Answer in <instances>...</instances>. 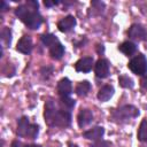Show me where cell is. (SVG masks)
Wrapping results in <instances>:
<instances>
[{"label": "cell", "instance_id": "8fae6325", "mask_svg": "<svg viewBox=\"0 0 147 147\" xmlns=\"http://www.w3.org/2000/svg\"><path fill=\"white\" fill-rule=\"evenodd\" d=\"M105 134V129L102 126H94L87 131H84L83 132V137L87 140H94V141H98L100 140Z\"/></svg>", "mask_w": 147, "mask_h": 147}, {"label": "cell", "instance_id": "6da1fadb", "mask_svg": "<svg viewBox=\"0 0 147 147\" xmlns=\"http://www.w3.org/2000/svg\"><path fill=\"white\" fill-rule=\"evenodd\" d=\"M44 117H45V122L49 126L67 127L71 124L70 111L63 108H60L53 100H48L45 103Z\"/></svg>", "mask_w": 147, "mask_h": 147}, {"label": "cell", "instance_id": "ba28073f", "mask_svg": "<svg viewBox=\"0 0 147 147\" xmlns=\"http://www.w3.org/2000/svg\"><path fill=\"white\" fill-rule=\"evenodd\" d=\"M93 67V57L91 56H85L79 59L75 63V69L78 72H90Z\"/></svg>", "mask_w": 147, "mask_h": 147}, {"label": "cell", "instance_id": "7a4b0ae2", "mask_svg": "<svg viewBox=\"0 0 147 147\" xmlns=\"http://www.w3.org/2000/svg\"><path fill=\"white\" fill-rule=\"evenodd\" d=\"M38 6L37 1L30 0L15 9V15L31 30L39 29L42 24V16L38 11Z\"/></svg>", "mask_w": 147, "mask_h": 147}, {"label": "cell", "instance_id": "7402d4cb", "mask_svg": "<svg viewBox=\"0 0 147 147\" xmlns=\"http://www.w3.org/2000/svg\"><path fill=\"white\" fill-rule=\"evenodd\" d=\"M38 133H39V126L37 124H30L29 130H28V133H26V138L36 139L37 136H38Z\"/></svg>", "mask_w": 147, "mask_h": 147}, {"label": "cell", "instance_id": "d4e9b609", "mask_svg": "<svg viewBox=\"0 0 147 147\" xmlns=\"http://www.w3.org/2000/svg\"><path fill=\"white\" fill-rule=\"evenodd\" d=\"M140 85H141V88H142L145 92H147V75L142 76V78H141V80H140Z\"/></svg>", "mask_w": 147, "mask_h": 147}, {"label": "cell", "instance_id": "f1b7e54d", "mask_svg": "<svg viewBox=\"0 0 147 147\" xmlns=\"http://www.w3.org/2000/svg\"><path fill=\"white\" fill-rule=\"evenodd\" d=\"M25 147H41L40 145H34V144H32V145H26Z\"/></svg>", "mask_w": 147, "mask_h": 147}, {"label": "cell", "instance_id": "f546056e", "mask_svg": "<svg viewBox=\"0 0 147 147\" xmlns=\"http://www.w3.org/2000/svg\"><path fill=\"white\" fill-rule=\"evenodd\" d=\"M69 146H70V147H77L76 145H71V144H69Z\"/></svg>", "mask_w": 147, "mask_h": 147}, {"label": "cell", "instance_id": "7c38bea8", "mask_svg": "<svg viewBox=\"0 0 147 147\" xmlns=\"http://www.w3.org/2000/svg\"><path fill=\"white\" fill-rule=\"evenodd\" d=\"M93 121V114L90 109H80L77 115V123L79 127H84L88 125Z\"/></svg>", "mask_w": 147, "mask_h": 147}, {"label": "cell", "instance_id": "4fadbf2b", "mask_svg": "<svg viewBox=\"0 0 147 147\" xmlns=\"http://www.w3.org/2000/svg\"><path fill=\"white\" fill-rule=\"evenodd\" d=\"M114 93H115V90H114V87L111 85H105L99 90L96 96H98L99 101L106 102V101H108V100H110L113 98Z\"/></svg>", "mask_w": 147, "mask_h": 147}, {"label": "cell", "instance_id": "5b68a950", "mask_svg": "<svg viewBox=\"0 0 147 147\" xmlns=\"http://www.w3.org/2000/svg\"><path fill=\"white\" fill-rule=\"evenodd\" d=\"M127 34L131 39L133 40H137V41H144V40H147V30L141 25V24H132L130 28H129V31H127Z\"/></svg>", "mask_w": 147, "mask_h": 147}, {"label": "cell", "instance_id": "e0dca14e", "mask_svg": "<svg viewBox=\"0 0 147 147\" xmlns=\"http://www.w3.org/2000/svg\"><path fill=\"white\" fill-rule=\"evenodd\" d=\"M49 54H51V56H52L53 59L60 60V59L63 56V54H64V47H63V45H62L60 41L56 42L55 45H53V46L49 48Z\"/></svg>", "mask_w": 147, "mask_h": 147}, {"label": "cell", "instance_id": "2e32d148", "mask_svg": "<svg viewBox=\"0 0 147 147\" xmlns=\"http://www.w3.org/2000/svg\"><path fill=\"white\" fill-rule=\"evenodd\" d=\"M90 91H91V84L87 80H83V82L78 83L75 88V92L78 96H86Z\"/></svg>", "mask_w": 147, "mask_h": 147}, {"label": "cell", "instance_id": "4316f807", "mask_svg": "<svg viewBox=\"0 0 147 147\" xmlns=\"http://www.w3.org/2000/svg\"><path fill=\"white\" fill-rule=\"evenodd\" d=\"M8 7H9V6H8V3H7L6 1H1V8H0V9H1V11L7 10V9H8Z\"/></svg>", "mask_w": 147, "mask_h": 147}, {"label": "cell", "instance_id": "277c9868", "mask_svg": "<svg viewBox=\"0 0 147 147\" xmlns=\"http://www.w3.org/2000/svg\"><path fill=\"white\" fill-rule=\"evenodd\" d=\"M127 67L133 74L138 76H145L147 74V59L144 54L139 53L130 60Z\"/></svg>", "mask_w": 147, "mask_h": 147}, {"label": "cell", "instance_id": "8992f818", "mask_svg": "<svg viewBox=\"0 0 147 147\" xmlns=\"http://www.w3.org/2000/svg\"><path fill=\"white\" fill-rule=\"evenodd\" d=\"M94 71L98 78H106L109 75V62L106 59H99L94 65Z\"/></svg>", "mask_w": 147, "mask_h": 147}, {"label": "cell", "instance_id": "83f0119b", "mask_svg": "<svg viewBox=\"0 0 147 147\" xmlns=\"http://www.w3.org/2000/svg\"><path fill=\"white\" fill-rule=\"evenodd\" d=\"M11 147H22V144L18 141V140H14L11 142Z\"/></svg>", "mask_w": 147, "mask_h": 147}, {"label": "cell", "instance_id": "d6986e66", "mask_svg": "<svg viewBox=\"0 0 147 147\" xmlns=\"http://www.w3.org/2000/svg\"><path fill=\"white\" fill-rule=\"evenodd\" d=\"M41 42L46 47L51 48L53 45H55L56 42H59V39L54 34H52V33H45V34L41 36Z\"/></svg>", "mask_w": 147, "mask_h": 147}, {"label": "cell", "instance_id": "52a82bcc", "mask_svg": "<svg viewBox=\"0 0 147 147\" xmlns=\"http://www.w3.org/2000/svg\"><path fill=\"white\" fill-rule=\"evenodd\" d=\"M76 25V18L72 15H68L57 22V29L61 32H69Z\"/></svg>", "mask_w": 147, "mask_h": 147}, {"label": "cell", "instance_id": "3957f363", "mask_svg": "<svg viewBox=\"0 0 147 147\" xmlns=\"http://www.w3.org/2000/svg\"><path fill=\"white\" fill-rule=\"evenodd\" d=\"M139 115V109L133 105H124L117 109H113L110 114V119L117 124L127 123L130 119L136 118Z\"/></svg>", "mask_w": 147, "mask_h": 147}, {"label": "cell", "instance_id": "5bb4252c", "mask_svg": "<svg viewBox=\"0 0 147 147\" xmlns=\"http://www.w3.org/2000/svg\"><path fill=\"white\" fill-rule=\"evenodd\" d=\"M30 124L31 123L29 122V118L26 116H22L17 122V130H16L17 136L18 137H26Z\"/></svg>", "mask_w": 147, "mask_h": 147}, {"label": "cell", "instance_id": "484cf974", "mask_svg": "<svg viewBox=\"0 0 147 147\" xmlns=\"http://www.w3.org/2000/svg\"><path fill=\"white\" fill-rule=\"evenodd\" d=\"M61 1H49V0H45L44 1V5H45V7H53V6H56V5H59Z\"/></svg>", "mask_w": 147, "mask_h": 147}, {"label": "cell", "instance_id": "44dd1931", "mask_svg": "<svg viewBox=\"0 0 147 147\" xmlns=\"http://www.w3.org/2000/svg\"><path fill=\"white\" fill-rule=\"evenodd\" d=\"M1 40L3 41V44L6 46L10 45V41H11V31L9 28H3L2 29V32H1Z\"/></svg>", "mask_w": 147, "mask_h": 147}, {"label": "cell", "instance_id": "ffe728a7", "mask_svg": "<svg viewBox=\"0 0 147 147\" xmlns=\"http://www.w3.org/2000/svg\"><path fill=\"white\" fill-rule=\"evenodd\" d=\"M118 82H119V85L123 88H132L134 86V83H133L132 78H130L126 75H121L118 77Z\"/></svg>", "mask_w": 147, "mask_h": 147}, {"label": "cell", "instance_id": "ac0fdd59", "mask_svg": "<svg viewBox=\"0 0 147 147\" xmlns=\"http://www.w3.org/2000/svg\"><path fill=\"white\" fill-rule=\"evenodd\" d=\"M138 140L141 142H146L147 141V118H144L139 125L138 129V133H137Z\"/></svg>", "mask_w": 147, "mask_h": 147}, {"label": "cell", "instance_id": "30bf717a", "mask_svg": "<svg viewBox=\"0 0 147 147\" xmlns=\"http://www.w3.org/2000/svg\"><path fill=\"white\" fill-rule=\"evenodd\" d=\"M71 92H72L71 82H70L68 78H62V79L57 83V93H59L60 98L70 96Z\"/></svg>", "mask_w": 147, "mask_h": 147}, {"label": "cell", "instance_id": "603a6c76", "mask_svg": "<svg viewBox=\"0 0 147 147\" xmlns=\"http://www.w3.org/2000/svg\"><path fill=\"white\" fill-rule=\"evenodd\" d=\"M61 102H62V105H64V108H67V109H71L75 107V100H72L70 96L61 98Z\"/></svg>", "mask_w": 147, "mask_h": 147}, {"label": "cell", "instance_id": "9a60e30c", "mask_svg": "<svg viewBox=\"0 0 147 147\" xmlns=\"http://www.w3.org/2000/svg\"><path fill=\"white\" fill-rule=\"evenodd\" d=\"M118 49H119L123 54L130 56V55H132L133 53H136L137 46H136V44L132 42V41H124V42H122V44L118 46Z\"/></svg>", "mask_w": 147, "mask_h": 147}, {"label": "cell", "instance_id": "9c48e42d", "mask_svg": "<svg viewBox=\"0 0 147 147\" xmlns=\"http://www.w3.org/2000/svg\"><path fill=\"white\" fill-rule=\"evenodd\" d=\"M32 47L33 45H32V39L30 36H23L16 45V49L22 54H30L32 51Z\"/></svg>", "mask_w": 147, "mask_h": 147}, {"label": "cell", "instance_id": "cb8c5ba5", "mask_svg": "<svg viewBox=\"0 0 147 147\" xmlns=\"http://www.w3.org/2000/svg\"><path fill=\"white\" fill-rule=\"evenodd\" d=\"M90 147H111V144L109 141H105V140H98L96 142H94L93 145H91Z\"/></svg>", "mask_w": 147, "mask_h": 147}]
</instances>
